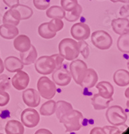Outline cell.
<instances>
[{
    "label": "cell",
    "mask_w": 129,
    "mask_h": 134,
    "mask_svg": "<svg viewBox=\"0 0 129 134\" xmlns=\"http://www.w3.org/2000/svg\"><path fill=\"white\" fill-rule=\"evenodd\" d=\"M21 20L20 15L17 9L12 8H10L5 13L3 16V23L12 24L17 26Z\"/></svg>",
    "instance_id": "obj_20"
},
{
    "label": "cell",
    "mask_w": 129,
    "mask_h": 134,
    "mask_svg": "<svg viewBox=\"0 0 129 134\" xmlns=\"http://www.w3.org/2000/svg\"><path fill=\"white\" fill-rule=\"evenodd\" d=\"M20 60L24 65H30L34 63L38 57V52L36 49L33 45H31L28 50L24 52H20Z\"/></svg>",
    "instance_id": "obj_19"
},
{
    "label": "cell",
    "mask_w": 129,
    "mask_h": 134,
    "mask_svg": "<svg viewBox=\"0 0 129 134\" xmlns=\"http://www.w3.org/2000/svg\"><path fill=\"white\" fill-rule=\"evenodd\" d=\"M46 12V15L49 18H58L63 19L65 15V11L60 6L53 5L47 8Z\"/></svg>",
    "instance_id": "obj_25"
},
{
    "label": "cell",
    "mask_w": 129,
    "mask_h": 134,
    "mask_svg": "<svg viewBox=\"0 0 129 134\" xmlns=\"http://www.w3.org/2000/svg\"><path fill=\"white\" fill-rule=\"evenodd\" d=\"M19 34L18 27L12 24H3L0 26V36L6 40L14 39Z\"/></svg>",
    "instance_id": "obj_16"
},
{
    "label": "cell",
    "mask_w": 129,
    "mask_h": 134,
    "mask_svg": "<svg viewBox=\"0 0 129 134\" xmlns=\"http://www.w3.org/2000/svg\"><path fill=\"white\" fill-rule=\"evenodd\" d=\"M33 3L37 9L45 10L49 8L51 0H33Z\"/></svg>",
    "instance_id": "obj_35"
},
{
    "label": "cell",
    "mask_w": 129,
    "mask_h": 134,
    "mask_svg": "<svg viewBox=\"0 0 129 134\" xmlns=\"http://www.w3.org/2000/svg\"><path fill=\"white\" fill-rule=\"evenodd\" d=\"M113 3H116V2H120V3H125L128 4L129 2V0H110Z\"/></svg>",
    "instance_id": "obj_43"
},
{
    "label": "cell",
    "mask_w": 129,
    "mask_h": 134,
    "mask_svg": "<svg viewBox=\"0 0 129 134\" xmlns=\"http://www.w3.org/2000/svg\"><path fill=\"white\" fill-rule=\"evenodd\" d=\"M31 45L30 39L25 34L18 35L14 39V48L20 52H24L28 50Z\"/></svg>",
    "instance_id": "obj_15"
},
{
    "label": "cell",
    "mask_w": 129,
    "mask_h": 134,
    "mask_svg": "<svg viewBox=\"0 0 129 134\" xmlns=\"http://www.w3.org/2000/svg\"><path fill=\"white\" fill-rule=\"evenodd\" d=\"M112 29L118 35L129 33V20L126 18L114 19L111 22Z\"/></svg>",
    "instance_id": "obj_13"
},
{
    "label": "cell",
    "mask_w": 129,
    "mask_h": 134,
    "mask_svg": "<svg viewBox=\"0 0 129 134\" xmlns=\"http://www.w3.org/2000/svg\"><path fill=\"white\" fill-rule=\"evenodd\" d=\"M128 5H124L121 8L120 10V15H121L122 18H128L129 15V9H128Z\"/></svg>",
    "instance_id": "obj_39"
},
{
    "label": "cell",
    "mask_w": 129,
    "mask_h": 134,
    "mask_svg": "<svg viewBox=\"0 0 129 134\" xmlns=\"http://www.w3.org/2000/svg\"><path fill=\"white\" fill-rule=\"evenodd\" d=\"M4 70V66H3V62L2 60V58H0V74H2Z\"/></svg>",
    "instance_id": "obj_44"
},
{
    "label": "cell",
    "mask_w": 129,
    "mask_h": 134,
    "mask_svg": "<svg viewBox=\"0 0 129 134\" xmlns=\"http://www.w3.org/2000/svg\"><path fill=\"white\" fill-rule=\"evenodd\" d=\"M15 9H17L19 12L21 18V20H28L33 15V10L29 6L25 5L22 4H18L14 7Z\"/></svg>",
    "instance_id": "obj_28"
},
{
    "label": "cell",
    "mask_w": 129,
    "mask_h": 134,
    "mask_svg": "<svg viewBox=\"0 0 129 134\" xmlns=\"http://www.w3.org/2000/svg\"><path fill=\"white\" fill-rule=\"evenodd\" d=\"M11 87V79L7 75L0 74V90H8Z\"/></svg>",
    "instance_id": "obj_34"
},
{
    "label": "cell",
    "mask_w": 129,
    "mask_h": 134,
    "mask_svg": "<svg viewBox=\"0 0 129 134\" xmlns=\"http://www.w3.org/2000/svg\"><path fill=\"white\" fill-rule=\"evenodd\" d=\"M38 32L41 38L44 39H52L57 35V33L52 32L48 27V22L42 23L39 26Z\"/></svg>",
    "instance_id": "obj_30"
},
{
    "label": "cell",
    "mask_w": 129,
    "mask_h": 134,
    "mask_svg": "<svg viewBox=\"0 0 129 134\" xmlns=\"http://www.w3.org/2000/svg\"><path fill=\"white\" fill-rule=\"evenodd\" d=\"M90 134H105L103 128L100 127H96L93 128L90 131Z\"/></svg>",
    "instance_id": "obj_41"
},
{
    "label": "cell",
    "mask_w": 129,
    "mask_h": 134,
    "mask_svg": "<svg viewBox=\"0 0 129 134\" xmlns=\"http://www.w3.org/2000/svg\"><path fill=\"white\" fill-rule=\"evenodd\" d=\"M58 49L59 54L68 61L76 59L80 54L78 42L71 38L63 39L58 44Z\"/></svg>",
    "instance_id": "obj_1"
},
{
    "label": "cell",
    "mask_w": 129,
    "mask_h": 134,
    "mask_svg": "<svg viewBox=\"0 0 129 134\" xmlns=\"http://www.w3.org/2000/svg\"><path fill=\"white\" fill-rule=\"evenodd\" d=\"M3 2L7 6L10 8H14L19 3V0H3Z\"/></svg>",
    "instance_id": "obj_40"
},
{
    "label": "cell",
    "mask_w": 129,
    "mask_h": 134,
    "mask_svg": "<svg viewBox=\"0 0 129 134\" xmlns=\"http://www.w3.org/2000/svg\"><path fill=\"white\" fill-rule=\"evenodd\" d=\"M64 27V23L61 19L53 18L48 22V27L52 32L57 33L62 30Z\"/></svg>",
    "instance_id": "obj_31"
},
{
    "label": "cell",
    "mask_w": 129,
    "mask_h": 134,
    "mask_svg": "<svg viewBox=\"0 0 129 134\" xmlns=\"http://www.w3.org/2000/svg\"><path fill=\"white\" fill-rule=\"evenodd\" d=\"M107 109L106 118L110 124L114 126H120L126 123L128 115L122 107L118 105H113Z\"/></svg>",
    "instance_id": "obj_3"
},
{
    "label": "cell",
    "mask_w": 129,
    "mask_h": 134,
    "mask_svg": "<svg viewBox=\"0 0 129 134\" xmlns=\"http://www.w3.org/2000/svg\"><path fill=\"white\" fill-rule=\"evenodd\" d=\"M113 100H114L113 97L110 98V99H106V98L102 97L100 94L98 93V94H94L93 97L92 98V104L94 109L100 111V110L107 109L109 107L110 103L112 102Z\"/></svg>",
    "instance_id": "obj_22"
},
{
    "label": "cell",
    "mask_w": 129,
    "mask_h": 134,
    "mask_svg": "<svg viewBox=\"0 0 129 134\" xmlns=\"http://www.w3.org/2000/svg\"><path fill=\"white\" fill-rule=\"evenodd\" d=\"M56 102L53 100H49L42 105L40 109V115L43 116H51L55 112Z\"/></svg>",
    "instance_id": "obj_26"
},
{
    "label": "cell",
    "mask_w": 129,
    "mask_h": 134,
    "mask_svg": "<svg viewBox=\"0 0 129 134\" xmlns=\"http://www.w3.org/2000/svg\"><path fill=\"white\" fill-rule=\"evenodd\" d=\"M96 88L98 91V94L106 99L112 98L114 93L113 85L108 81H101L96 85Z\"/></svg>",
    "instance_id": "obj_18"
},
{
    "label": "cell",
    "mask_w": 129,
    "mask_h": 134,
    "mask_svg": "<svg viewBox=\"0 0 129 134\" xmlns=\"http://www.w3.org/2000/svg\"><path fill=\"white\" fill-rule=\"evenodd\" d=\"M30 82V76L28 74L23 70H18L12 79L13 87L18 91L24 90L27 88Z\"/></svg>",
    "instance_id": "obj_11"
},
{
    "label": "cell",
    "mask_w": 129,
    "mask_h": 134,
    "mask_svg": "<svg viewBox=\"0 0 129 134\" xmlns=\"http://www.w3.org/2000/svg\"><path fill=\"white\" fill-rule=\"evenodd\" d=\"M105 134H120L122 133L121 130L116 126H110L105 125L103 127Z\"/></svg>",
    "instance_id": "obj_37"
},
{
    "label": "cell",
    "mask_w": 129,
    "mask_h": 134,
    "mask_svg": "<svg viewBox=\"0 0 129 134\" xmlns=\"http://www.w3.org/2000/svg\"><path fill=\"white\" fill-rule=\"evenodd\" d=\"M36 134H52V132L49 130H46V129H40V130H37L35 132Z\"/></svg>",
    "instance_id": "obj_42"
},
{
    "label": "cell",
    "mask_w": 129,
    "mask_h": 134,
    "mask_svg": "<svg viewBox=\"0 0 129 134\" xmlns=\"http://www.w3.org/2000/svg\"><path fill=\"white\" fill-rule=\"evenodd\" d=\"M20 119L22 124L28 128H33L39 125L40 115L38 111L33 108H27L21 113Z\"/></svg>",
    "instance_id": "obj_8"
},
{
    "label": "cell",
    "mask_w": 129,
    "mask_h": 134,
    "mask_svg": "<svg viewBox=\"0 0 129 134\" xmlns=\"http://www.w3.org/2000/svg\"><path fill=\"white\" fill-rule=\"evenodd\" d=\"M114 83L119 87H126L129 85V72L125 69H119L113 76Z\"/></svg>",
    "instance_id": "obj_21"
},
{
    "label": "cell",
    "mask_w": 129,
    "mask_h": 134,
    "mask_svg": "<svg viewBox=\"0 0 129 134\" xmlns=\"http://www.w3.org/2000/svg\"><path fill=\"white\" fill-rule=\"evenodd\" d=\"M38 92L45 99H52L57 93L55 83L47 76H41L37 82Z\"/></svg>",
    "instance_id": "obj_4"
},
{
    "label": "cell",
    "mask_w": 129,
    "mask_h": 134,
    "mask_svg": "<svg viewBox=\"0 0 129 134\" xmlns=\"http://www.w3.org/2000/svg\"><path fill=\"white\" fill-rule=\"evenodd\" d=\"M78 4L77 0H61V8L65 12H71L75 9Z\"/></svg>",
    "instance_id": "obj_32"
},
{
    "label": "cell",
    "mask_w": 129,
    "mask_h": 134,
    "mask_svg": "<svg viewBox=\"0 0 129 134\" xmlns=\"http://www.w3.org/2000/svg\"><path fill=\"white\" fill-rule=\"evenodd\" d=\"M69 70L71 77L73 79L75 83L81 85L86 71L88 70V65L82 60L77 59L72 60L69 66Z\"/></svg>",
    "instance_id": "obj_7"
},
{
    "label": "cell",
    "mask_w": 129,
    "mask_h": 134,
    "mask_svg": "<svg viewBox=\"0 0 129 134\" xmlns=\"http://www.w3.org/2000/svg\"><path fill=\"white\" fill-rule=\"evenodd\" d=\"M98 81V75L93 69H88L86 71L85 77L81 84V87L83 88H90L94 87Z\"/></svg>",
    "instance_id": "obj_17"
},
{
    "label": "cell",
    "mask_w": 129,
    "mask_h": 134,
    "mask_svg": "<svg viewBox=\"0 0 129 134\" xmlns=\"http://www.w3.org/2000/svg\"><path fill=\"white\" fill-rule=\"evenodd\" d=\"M34 67L40 75H48L57 70V64L52 56H42L36 60Z\"/></svg>",
    "instance_id": "obj_5"
},
{
    "label": "cell",
    "mask_w": 129,
    "mask_h": 134,
    "mask_svg": "<svg viewBox=\"0 0 129 134\" xmlns=\"http://www.w3.org/2000/svg\"><path fill=\"white\" fill-rule=\"evenodd\" d=\"M3 66L4 69L9 72H16L18 70H22L24 68V64L21 60L14 56L7 57L3 61Z\"/></svg>",
    "instance_id": "obj_14"
},
{
    "label": "cell",
    "mask_w": 129,
    "mask_h": 134,
    "mask_svg": "<svg viewBox=\"0 0 129 134\" xmlns=\"http://www.w3.org/2000/svg\"><path fill=\"white\" fill-rule=\"evenodd\" d=\"M59 122L63 124L65 127V132L77 131L82 128L83 115L77 110L73 109L59 119Z\"/></svg>",
    "instance_id": "obj_2"
},
{
    "label": "cell",
    "mask_w": 129,
    "mask_h": 134,
    "mask_svg": "<svg viewBox=\"0 0 129 134\" xmlns=\"http://www.w3.org/2000/svg\"><path fill=\"white\" fill-rule=\"evenodd\" d=\"M91 40L95 47L101 50L109 49L113 42L111 36L107 32L102 30L93 32L91 36Z\"/></svg>",
    "instance_id": "obj_6"
},
{
    "label": "cell",
    "mask_w": 129,
    "mask_h": 134,
    "mask_svg": "<svg viewBox=\"0 0 129 134\" xmlns=\"http://www.w3.org/2000/svg\"><path fill=\"white\" fill-rule=\"evenodd\" d=\"M129 88H127L126 89V91H125V97H126V99H129Z\"/></svg>",
    "instance_id": "obj_45"
},
{
    "label": "cell",
    "mask_w": 129,
    "mask_h": 134,
    "mask_svg": "<svg viewBox=\"0 0 129 134\" xmlns=\"http://www.w3.org/2000/svg\"><path fill=\"white\" fill-rule=\"evenodd\" d=\"M82 7L81 5L78 3L76 8L73 9L71 12H65V15H64V18L68 21L70 22H73V21H77L81 16V14L82 13Z\"/></svg>",
    "instance_id": "obj_29"
},
{
    "label": "cell",
    "mask_w": 129,
    "mask_h": 134,
    "mask_svg": "<svg viewBox=\"0 0 129 134\" xmlns=\"http://www.w3.org/2000/svg\"><path fill=\"white\" fill-rule=\"evenodd\" d=\"M52 79L55 85L61 87H64L71 82L72 77L70 71L62 65L59 69H57L52 72Z\"/></svg>",
    "instance_id": "obj_9"
},
{
    "label": "cell",
    "mask_w": 129,
    "mask_h": 134,
    "mask_svg": "<svg viewBox=\"0 0 129 134\" xmlns=\"http://www.w3.org/2000/svg\"><path fill=\"white\" fill-rule=\"evenodd\" d=\"M22 99L27 106L32 108L38 107L40 103V95L34 88H27L22 93Z\"/></svg>",
    "instance_id": "obj_12"
},
{
    "label": "cell",
    "mask_w": 129,
    "mask_h": 134,
    "mask_svg": "<svg viewBox=\"0 0 129 134\" xmlns=\"http://www.w3.org/2000/svg\"><path fill=\"white\" fill-rule=\"evenodd\" d=\"M71 35L76 40H85L91 35L90 27L85 23H76L71 27Z\"/></svg>",
    "instance_id": "obj_10"
},
{
    "label": "cell",
    "mask_w": 129,
    "mask_h": 134,
    "mask_svg": "<svg viewBox=\"0 0 129 134\" xmlns=\"http://www.w3.org/2000/svg\"><path fill=\"white\" fill-rule=\"evenodd\" d=\"M78 44L80 53L82 54L85 59L88 58L89 56V48L88 43L85 40H79Z\"/></svg>",
    "instance_id": "obj_33"
},
{
    "label": "cell",
    "mask_w": 129,
    "mask_h": 134,
    "mask_svg": "<svg viewBox=\"0 0 129 134\" xmlns=\"http://www.w3.org/2000/svg\"><path fill=\"white\" fill-rule=\"evenodd\" d=\"M5 131L7 134H23L24 127L21 122L17 120H9L5 126Z\"/></svg>",
    "instance_id": "obj_23"
},
{
    "label": "cell",
    "mask_w": 129,
    "mask_h": 134,
    "mask_svg": "<svg viewBox=\"0 0 129 134\" xmlns=\"http://www.w3.org/2000/svg\"><path fill=\"white\" fill-rule=\"evenodd\" d=\"M73 109V106L70 103H68L64 100H58L56 102L55 107V112L56 116L57 119H59L61 118L63 116L65 115Z\"/></svg>",
    "instance_id": "obj_24"
},
{
    "label": "cell",
    "mask_w": 129,
    "mask_h": 134,
    "mask_svg": "<svg viewBox=\"0 0 129 134\" xmlns=\"http://www.w3.org/2000/svg\"><path fill=\"white\" fill-rule=\"evenodd\" d=\"M10 97L8 93L0 90V107H4L9 102Z\"/></svg>",
    "instance_id": "obj_36"
},
{
    "label": "cell",
    "mask_w": 129,
    "mask_h": 134,
    "mask_svg": "<svg viewBox=\"0 0 129 134\" xmlns=\"http://www.w3.org/2000/svg\"><path fill=\"white\" fill-rule=\"evenodd\" d=\"M52 57L55 58L56 61V64H57V69H59L63 64V61H64V58L62 57L61 55L59 54H55L52 55Z\"/></svg>",
    "instance_id": "obj_38"
},
{
    "label": "cell",
    "mask_w": 129,
    "mask_h": 134,
    "mask_svg": "<svg viewBox=\"0 0 129 134\" xmlns=\"http://www.w3.org/2000/svg\"><path fill=\"white\" fill-rule=\"evenodd\" d=\"M117 48L123 53L129 52V33L120 35L117 40Z\"/></svg>",
    "instance_id": "obj_27"
}]
</instances>
